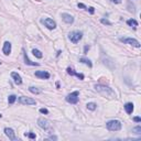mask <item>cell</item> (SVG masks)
I'll return each instance as SVG.
<instances>
[{"mask_svg": "<svg viewBox=\"0 0 141 141\" xmlns=\"http://www.w3.org/2000/svg\"><path fill=\"white\" fill-rule=\"evenodd\" d=\"M119 40H120V42H124V43L129 44V45H132V46H134V47H140L139 41H137L136 39H131V38H120Z\"/></svg>", "mask_w": 141, "mask_h": 141, "instance_id": "6", "label": "cell"}, {"mask_svg": "<svg viewBox=\"0 0 141 141\" xmlns=\"http://www.w3.org/2000/svg\"><path fill=\"white\" fill-rule=\"evenodd\" d=\"M87 10H89V12H91L92 14L95 12V10H94V8H93V7H89V8H87Z\"/></svg>", "mask_w": 141, "mask_h": 141, "instance_id": "29", "label": "cell"}, {"mask_svg": "<svg viewBox=\"0 0 141 141\" xmlns=\"http://www.w3.org/2000/svg\"><path fill=\"white\" fill-rule=\"evenodd\" d=\"M132 132L137 133V134H141V127L140 126H137V127L132 128Z\"/></svg>", "mask_w": 141, "mask_h": 141, "instance_id": "23", "label": "cell"}, {"mask_svg": "<svg viewBox=\"0 0 141 141\" xmlns=\"http://www.w3.org/2000/svg\"><path fill=\"white\" fill-rule=\"evenodd\" d=\"M25 136H28L30 139H35L37 138V136H35V133H33V132H29V133H25Z\"/></svg>", "mask_w": 141, "mask_h": 141, "instance_id": "24", "label": "cell"}, {"mask_svg": "<svg viewBox=\"0 0 141 141\" xmlns=\"http://www.w3.org/2000/svg\"><path fill=\"white\" fill-rule=\"evenodd\" d=\"M88 50H89V46H88V45H86V46H85V49H84V53H86Z\"/></svg>", "mask_w": 141, "mask_h": 141, "instance_id": "32", "label": "cell"}, {"mask_svg": "<svg viewBox=\"0 0 141 141\" xmlns=\"http://www.w3.org/2000/svg\"><path fill=\"white\" fill-rule=\"evenodd\" d=\"M11 77L13 78V82L16 85H21V84H22V78H21V76L18 73H16V72H12V73H11Z\"/></svg>", "mask_w": 141, "mask_h": 141, "instance_id": "13", "label": "cell"}, {"mask_svg": "<svg viewBox=\"0 0 141 141\" xmlns=\"http://www.w3.org/2000/svg\"><path fill=\"white\" fill-rule=\"evenodd\" d=\"M1 117H2V115H1V114H0V118H1Z\"/></svg>", "mask_w": 141, "mask_h": 141, "instance_id": "33", "label": "cell"}, {"mask_svg": "<svg viewBox=\"0 0 141 141\" xmlns=\"http://www.w3.org/2000/svg\"><path fill=\"white\" fill-rule=\"evenodd\" d=\"M79 62L83 63V64H85V65H87L88 67H92V66H93L91 60H88V59H86V58H80V59H79Z\"/></svg>", "mask_w": 141, "mask_h": 141, "instance_id": "17", "label": "cell"}, {"mask_svg": "<svg viewBox=\"0 0 141 141\" xmlns=\"http://www.w3.org/2000/svg\"><path fill=\"white\" fill-rule=\"evenodd\" d=\"M32 53H33V55L35 56V58H38V59H42V58H43V54L41 53V51H39L37 49L32 50Z\"/></svg>", "mask_w": 141, "mask_h": 141, "instance_id": "19", "label": "cell"}, {"mask_svg": "<svg viewBox=\"0 0 141 141\" xmlns=\"http://www.w3.org/2000/svg\"><path fill=\"white\" fill-rule=\"evenodd\" d=\"M86 106H87V109H88V110H92V111H93V110H95L96 108H97V105H96L95 103H88L87 105H86Z\"/></svg>", "mask_w": 141, "mask_h": 141, "instance_id": "22", "label": "cell"}, {"mask_svg": "<svg viewBox=\"0 0 141 141\" xmlns=\"http://www.w3.org/2000/svg\"><path fill=\"white\" fill-rule=\"evenodd\" d=\"M111 1L114 2V4H120L122 0H111Z\"/></svg>", "mask_w": 141, "mask_h": 141, "instance_id": "31", "label": "cell"}, {"mask_svg": "<svg viewBox=\"0 0 141 141\" xmlns=\"http://www.w3.org/2000/svg\"><path fill=\"white\" fill-rule=\"evenodd\" d=\"M106 127L110 131H119V130H121L122 125L119 120H109L106 122Z\"/></svg>", "mask_w": 141, "mask_h": 141, "instance_id": "2", "label": "cell"}, {"mask_svg": "<svg viewBox=\"0 0 141 141\" xmlns=\"http://www.w3.org/2000/svg\"><path fill=\"white\" fill-rule=\"evenodd\" d=\"M67 74H70V75H72V76H76L77 78H79L80 80H83L84 78H85V76H84V74H80V73H76L73 68L72 67H67Z\"/></svg>", "mask_w": 141, "mask_h": 141, "instance_id": "10", "label": "cell"}, {"mask_svg": "<svg viewBox=\"0 0 141 141\" xmlns=\"http://www.w3.org/2000/svg\"><path fill=\"white\" fill-rule=\"evenodd\" d=\"M23 58H24V63H25V64H28V65H33V66H38V65H39V63H35V62L30 61V59L28 58V55H26V53H25L24 50H23Z\"/></svg>", "mask_w": 141, "mask_h": 141, "instance_id": "15", "label": "cell"}, {"mask_svg": "<svg viewBox=\"0 0 141 141\" xmlns=\"http://www.w3.org/2000/svg\"><path fill=\"white\" fill-rule=\"evenodd\" d=\"M19 101H20V104H22V105H35L37 104L35 99L30 98V97H25V96H21L19 98Z\"/></svg>", "mask_w": 141, "mask_h": 141, "instance_id": "8", "label": "cell"}, {"mask_svg": "<svg viewBox=\"0 0 141 141\" xmlns=\"http://www.w3.org/2000/svg\"><path fill=\"white\" fill-rule=\"evenodd\" d=\"M133 121H136V122H141V118H140V117H134V118H133Z\"/></svg>", "mask_w": 141, "mask_h": 141, "instance_id": "28", "label": "cell"}, {"mask_svg": "<svg viewBox=\"0 0 141 141\" xmlns=\"http://www.w3.org/2000/svg\"><path fill=\"white\" fill-rule=\"evenodd\" d=\"M127 24L129 25V26H131V28H133V29H136L137 26H138V22L134 19H129L128 21H127Z\"/></svg>", "mask_w": 141, "mask_h": 141, "instance_id": "18", "label": "cell"}, {"mask_svg": "<svg viewBox=\"0 0 141 141\" xmlns=\"http://www.w3.org/2000/svg\"><path fill=\"white\" fill-rule=\"evenodd\" d=\"M0 65H1V62H0Z\"/></svg>", "mask_w": 141, "mask_h": 141, "instance_id": "34", "label": "cell"}, {"mask_svg": "<svg viewBox=\"0 0 141 141\" xmlns=\"http://www.w3.org/2000/svg\"><path fill=\"white\" fill-rule=\"evenodd\" d=\"M78 96H79V92H77V91H75L73 93H71V94H68L66 96V101L68 104H72V105H75V104H77L78 103V100H79V98H78Z\"/></svg>", "mask_w": 141, "mask_h": 141, "instance_id": "4", "label": "cell"}, {"mask_svg": "<svg viewBox=\"0 0 141 141\" xmlns=\"http://www.w3.org/2000/svg\"><path fill=\"white\" fill-rule=\"evenodd\" d=\"M125 109H126V112H127L128 115L132 114V111H133V104L132 103H127L125 105Z\"/></svg>", "mask_w": 141, "mask_h": 141, "instance_id": "16", "label": "cell"}, {"mask_svg": "<svg viewBox=\"0 0 141 141\" xmlns=\"http://www.w3.org/2000/svg\"><path fill=\"white\" fill-rule=\"evenodd\" d=\"M2 52H4L5 55H9L11 53V43L8 41L5 42L4 44V47H2Z\"/></svg>", "mask_w": 141, "mask_h": 141, "instance_id": "14", "label": "cell"}, {"mask_svg": "<svg viewBox=\"0 0 141 141\" xmlns=\"http://www.w3.org/2000/svg\"><path fill=\"white\" fill-rule=\"evenodd\" d=\"M17 100V96L16 95H10L8 97V103H9V105H12V104H14V101Z\"/></svg>", "mask_w": 141, "mask_h": 141, "instance_id": "21", "label": "cell"}, {"mask_svg": "<svg viewBox=\"0 0 141 141\" xmlns=\"http://www.w3.org/2000/svg\"><path fill=\"white\" fill-rule=\"evenodd\" d=\"M40 112H41V114H44V115H47V114H49V110L45 109V108H41V109H40Z\"/></svg>", "mask_w": 141, "mask_h": 141, "instance_id": "26", "label": "cell"}, {"mask_svg": "<svg viewBox=\"0 0 141 141\" xmlns=\"http://www.w3.org/2000/svg\"><path fill=\"white\" fill-rule=\"evenodd\" d=\"M49 139L50 140H58V137H56V136H51Z\"/></svg>", "mask_w": 141, "mask_h": 141, "instance_id": "30", "label": "cell"}, {"mask_svg": "<svg viewBox=\"0 0 141 141\" xmlns=\"http://www.w3.org/2000/svg\"><path fill=\"white\" fill-rule=\"evenodd\" d=\"M5 133H6V136H7L10 140H12V141H17V137H16V134H14V131H13V129H11V128H5Z\"/></svg>", "mask_w": 141, "mask_h": 141, "instance_id": "9", "label": "cell"}, {"mask_svg": "<svg viewBox=\"0 0 141 141\" xmlns=\"http://www.w3.org/2000/svg\"><path fill=\"white\" fill-rule=\"evenodd\" d=\"M77 7H78V8H83V9H85V10H87V7H86L84 4H77Z\"/></svg>", "mask_w": 141, "mask_h": 141, "instance_id": "27", "label": "cell"}, {"mask_svg": "<svg viewBox=\"0 0 141 141\" xmlns=\"http://www.w3.org/2000/svg\"><path fill=\"white\" fill-rule=\"evenodd\" d=\"M41 22L43 23V24L45 25L47 29H50V30H54V29L56 28V22L54 20L50 19V18H46V19H42Z\"/></svg>", "mask_w": 141, "mask_h": 141, "instance_id": "7", "label": "cell"}, {"mask_svg": "<svg viewBox=\"0 0 141 141\" xmlns=\"http://www.w3.org/2000/svg\"><path fill=\"white\" fill-rule=\"evenodd\" d=\"M82 38H83V32H79V31H73L68 34L70 41L74 44H76L77 42H79L80 40H82Z\"/></svg>", "mask_w": 141, "mask_h": 141, "instance_id": "5", "label": "cell"}, {"mask_svg": "<svg viewBox=\"0 0 141 141\" xmlns=\"http://www.w3.org/2000/svg\"><path fill=\"white\" fill-rule=\"evenodd\" d=\"M35 76L39 77V78H42V79H49L50 78V73H47L45 71H38L35 72Z\"/></svg>", "mask_w": 141, "mask_h": 141, "instance_id": "11", "label": "cell"}, {"mask_svg": "<svg viewBox=\"0 0 141 141\" xmlns=\"http://www.w3.org/2000/svg\"><path fill=\"white\" fill-rule=\"evenodd\" d=\"M38 125L40 126L42 129H44L45 131H49L51 132L52 131V124L47 120V119H44V118H39L38 119Z\"/></svg>", "mask_w": 141, "mask_h": 141, "instance_id": "3", "label": "cell"}, {"mask_svg": "<svg viewBox=\"0 0 141 141\" xmlns=\"http://www.w3.org/2000/svg\"><path fill=\"white\" fill-rule=\"evenodd\" d=\"M62 19L65 23H67V24H72V23L74 22L73 16H71V14H68V13H62Z\"/></svg>", "mask_w": 141, "mask_h": 141, "instance_id": "12", "label": "cell"}, {"mask_svg": "<svg viewBox=\"0 0 141 141\" xmlns=\"http://www.w3.org/2000/svg\"><path fill=\"white\" fill-rule=\"evenodd\" d=\"M100 22H101V23H104V24H107V25H111V22H109V21L106 20V19H101V20H100Z\"/></svg>", "mask_w": 141, "mask_h": 141, "instance_id": "25", "label": "cell"}, {"mask_svg": "<svg viewBox=\"0 0 141 141\" xmlns=\"http://www.w3.org/2000/svg\"><path fill=\"white\" fill-rule=\"evenodd\" d=\"M29 91L32 93V94H35V95H38V94H40L41 93V91L39 88H37V87H34V86H30L29 87Z\"/></svg>", "mask_w": 141, "mask_h": 141, "instance_id": "20", "label": "cell"}, {"mask_svg": "<svg viewBox=\"0 0 141 141\" xmlns=\"http://www.w3.org/2000/svg\"><path fill=\"white\" fill-rule=\"evenodd\" d=\"M95 89L99 93L100 95L105 96V97H108V98L115 97V92H114L110 87H108V86L101 85V84H96V85H95Z\"/></svg>", "mask_w": 141, "mask_h": 141, "instance_id": "1", "label": "cell"}]
</instances>
